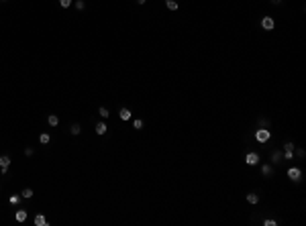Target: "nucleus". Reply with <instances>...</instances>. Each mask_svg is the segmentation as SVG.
<instances>
[{
	"mask_svg": "<svg viewBox=\"0 0 306 226\" xmlns=\"http://www.w3.org/2000/svg\"><path fill=\"white\" fill-rule=\"evenodd\" d=\"M261 173H263V175H272V167H269V165H263Z\"/></svg>",
	"mask_w": 306,
	"mask_h": 226,
	"instance_id": "obj_19",
	"label": "nucleus"
},
{
	"mask_svg": "<svg viewBox=\"0 0 306 226\" xmlns=\"http://www.w3.org/2000/svg\"><path fill=\"white\" fill-rule=\"evenodd\" d=\"M261 27H263L265 31H272L273 27H276V23H273L272 16H263V19H261Z\"/></svg>",
	"mask_w": 306,
	"mask_h": 226,
	"instance_id": "obj_5",
	"label": "nucleus"
},
{
	"mask_svg": "<svg viewBox=\"0 0 306 226\" xmlns=\"http://www.w3.org/2000/svg\"><path fill=\"white\" fill-rule=\"evenodd\" d=\"M288 177H290V179H294V181H300L302 171H300L298 167H290V169H288Z\"/></svg>",
	"mask_w": 306,
	"mask_h": 226,
	"instance_id": "obj_4",
	"label": "nucleus"
},
{
	"mask_svg": "<svg viewBox=\"0 0 306 226\" xmlns=\"http://www.w3.org/2000/svg\"><path fill=\"white\" fill-rule=\"evenodd\" d=\"M27 216H29V214H27V210H19V212L15 214L16 222H24V220H27Z\"/></svg>",
	"mask_w": 306,
	"mask_h": 226,
	"instance_id": "obj_8",
	"label": "nucleus"
},
{
	"mask_svg": "<svg viewBox=\"0 0 306 226\" xmlns=\"http://www.w3.org/2000/svg\"><path fill=\"white\" fill-rule=\"evenodd\" d=\"M118 116H121V120H131V110L129 108H121Z\"/></svg>",
	"mask_w": 306,
	"mask_h": 226,
	"instance_id": "obj_7",
	"label": "nucleus"
},
{
	"mask_svg": "<svg viewBox=\"0 0 306 226\" xmlns=\"http://www.w3.org/2000/svg\"><path fill=\"white\" fill-rule=\"evenodd\" d=\"M272 2H273V4H280V2H282V0H272Z\"/></svg>",
	"mask_w": 306,
	"mask_h": 226,
	"instance_id": "obj_28",
	"label": "nucleus"
},
{
	"mask_svg": "<svg viewBox=\"0 0 306 226\" xmlns=\"http://www.w3.org/2000/svg\"><path fill=\"white\" fill-rule=\"evenodd\" d=\"M255 139H257L259 143H267L269 141V130H267L265 126L259 128V130H255Z\"/></svg>",
	"mask_w": 306,
	"mask_h": 226,
	"instance_id": "obj_1",
	"label": "nucleus"
},
{
	"mask_svg": "<svg viewBox=\"0 0 306 226\" xmlns=\"http://www.w3.org/2000/svg\"><path fill=\"white\" fill-rule=\"evenodd\" d=\"M98 114H100V116H102V118H108V110H106V108H104V106H102V108H100V110H98Z\"/></svg>",
	"mask_w": 306,
	"mask_h": 226,
	"instance_id": "obj_20",
	"label": "nucleus"
},
{
	"mask_svg": "<svg viewBox=\"0 0 306 226\" xmlns=\"http://www.w3.org/2000/svg\"><path fill=\"white\" fill-rule=\"evenodd\" d=\"M33 149H31V147H27V149H24V155H27V157H33Z\"/></svg>",
	"mask_w": 306,
	"mask_h": 226,
	"instance_id": "obj_24",
	"label": "nucleus"
},
{
	"mask_svg": "<svg viewBox=\"0 0 306 226\" xmlns=\"http://www.w3.org/2000/svg\"><path fill=\"white\" fill-rule=\"evenodd\" d=\"M284 151H294V143H286V145H284Z\"/></svg>",
	"mask_w": 306,
	"mask_h": 226,
	"instance_id": "obj_23",
	"label": "nucleus"
},
{
	"mask_svg": "<svg viewBox=\"0 0 306 226\" xmlns=\"http://www.w3.org/2000/svg\"><path fill=\"white\" fill-rule=\"evenodd\" d=\"M276 224H277L276 220H265V226H276Z\"/></svg>",
	"mask_w": 306,
	"mask_h": 226,
	"instance_id": "obj_26",
	"label": "nucleus"
},
{
	"mask_svg": "<svg viewBox=\"0 0 306 226\" xmlns=\"http://www.w3.org/2000/svg\"><path fill=\"white\" fill-rule=\"evenodd\" d=\"M147 0H137V4H145Z\"/></svg>",
	"mask_w": 306,
	"mask_h": 226,
	"instance_id": "obj_27",
	"label": "nucleus"
},
{
	"mask_svg": "<svg viewBox=\"0 0 306 226\" xmlns=\"http://www.w3.org/2000/svg\"><path fill=\"white\" fill-rule=\"evenodd\" d=\"M284 157H286V159H288V161H290V159H292V157H294V151H286V155H284Z\"/></svg>",
	"mask_w": 306,
	"mask_h": 226,
	"instance_id": "obj_25",
	"label": "nucleus"
},
{
	"mask_svg": "<svg viewBox=\"0 0 306 226\" xmlns=\"http://www.w3.org/2000/svg\"><path fill=\"white\" fill-rule=\"evenodd\" d=\"M10 204H20V196H10Z\"/></svg>",
	"mask_w": 306,
	"mask_h": 226,
	"instance_id": "obj_21",
	"label": "nucleus"
},
{
	"mask_svg": "<svg viewBox=\"0 0 306 226\" xmlns=\"http://www.w3.org/2000/svg\"><path fill=\"white\" fill-rule=\"evenodd\" d=\"M69 133H72L73 137H78V134L82 133V128H80V124H72V128H69Z\"/></svg>",
	"mask_w": 306,
	"mask_h": 226,
	"instance_id": "obj_12",
	"label": "nucleus"
},
{
	"mask_svg": "<svg viewBox=\"0 0 306 226\" xmlns=\"http://www.w3.org/2000/svg\"><path fill=\"white\" fill-rule=\"evenodd\" d=\"M59 6H61V8H69V6H72V0H59Z\"/></svg>",
	"mask_w": 306,
	"mask_h": 226,
	"instance_id": "obj_16",
	"label": "nucleus"
},
{
	"mask_svg": "<svg viewBox=\"0 0 306 226\" xmlns=\"http://www.w3.org/2000/svg\"><path fill=\"white\" fill-rule=\"evenodd\" d=\"M245 163H247V165H257L259 163V155L257 153H247V155H245Z\"/></svg>",
	"mask_w": 306,
	"mask_h": 226,
	"instance_id": "obj_3",
	"label": "nucleus"
},
{
	"mask_svg": "<svg viewBox=\"0 0 306 226\" xmlns=\"http://www.w3.org/2000/svg\"><path fill=\"white\" fill-rule=\"evenodd\" d=\"M39 141L43 143V145H47V143L51 141V137H49V133H43V134H41V137H39Z\"/></svg>",
	"mask_w": 306,
	"mask_h": 226,
	"instance_id": "obj_15",
	"label": "nucleus"
},
{
	"mask_svg": "<svg viewBox=\"0 0 306 226\" xmlns=\"http://www.w3.org/2000/svg\"><path fill=\"white\" fill-rule=\"evenodd\" d=\"M280 159H282V153H280V151H276V153L272 155V161H273V163H277Z\"/></svg>",
	"mask_w": 306,
	"mask_h": 226,
	"instance_id": "obj_18",
	"label": "nucleus"
},
{
	"mask_svg": "<svg viewBox=\"0 0 306 226\" xmlns=\"http://www.w3.org/2000/svg\"><path fill=\"white\" fill-rule=\"evenodd\" d=\"M106 130H108V128H106V124H104V122H98L96 124V134H100V137H102V134H106Z\"/></svg>",
	"mask_w": 306,
	"mask_h": 226,
	"instance_id": "obj_9",
	"label": "nucleus"
},
{
	"mask_svg": "<svg viewBox=\"0 0 306 226\" xmlns=\"http://www.w3.org/2000/svg\"><path fill=\"white\" fill-rule=\"evenodd\" d=\"M35 226H47V218L43 214H37L35 216Z\"/></svg>",
	"mask_w": 306,
	"mask_h": 226,
	"instance_id": "obj_6",
	"label": "nucleus"
},
{
	"mask_svg": "<svg viewBox=\"0 0 306 226\" xmlns=\"http://www.w3.org/2000/svg\"><path fill=\"white\" fill-rule=\"evenodd\" d=\"M133 126H135L137 130H139V128H143V120H139V118H137L135 122H133Z\"/></svg>",
	"mask_w": 306,
	"mask_h": 226,
	"instance_id": "obj_22",
	"label": "nucleus"
},
{
	"mask_svg": "<svg viewBox=\"0 0 306 226\" xmlns=\"http://www.w3.org/2000/svg\"><path fill=\"white\" fill-rule=\"evenodd\" d=\"M8 165H10V157L8 155H2L0 157V171H2V175L8 173Z\"/></svg>",
	"mask_w": 306,
	"mask_h": 226,
	"instance_id": "obj_2",
	"label": "nucleus"
},
{
	"mask_svg": "<svg viewBox=\"0 0 306 226\" xmlns=\"http://www.w3.org/2000/svg\"><path fill=\"white\" fill-rule=\"evenodd\" d=\"M20 198H27V200H31V198H33V190H31V187H27V190H23V194H20Z\"/></svg>",
	"mask_w": 306,
	"mask_h": 226,
	"instance_id": "obj_13",
	"label": "nucleus"
},
{
	"mask_svg": "<svg viewBox=\"0 0 306 226\" xmlns=\"http://www.w3.org/2000/svg\"><path fill=\"white\" fill-rule=\"evenodd\" d=\"M47 122H49V126H57V124H59V118L55 116V114H49V116H47Z\"/></svg>",
	"mask_w": 306,
	"mask_h": 226,
	"instance_id": "obj_10",
	"label": "nucleus"
},
{
	"mask_svg": "<svg viewBox=\"0 0 306 226\" xmlns=\"http://www.w3.org/2000/svg\"><path fill=\"white\" fill-rule=\"evenodd\" d=\"M76 8L84 10V8H86V2H84V0H76Z\"/></svg>",
	"mask_w": 306,
	"mask_h": 226,
	"instance_id": "obj_17",
	"label": "nucleus"
},
{
	"mask_svg": "<svg viewBox=\"0 0 306 226\" xmlns=\"http://www.w3.org/2000/svg\"><path fill=\"white\" fill-rule=\"evenodd\" d=\"M165 6H167L170 10H178V2H175V0H167V2H165Z\"/></svg>",
	"mask_w": 306,
	"mask_h": 226,
	"instance_id": "obj_14",
	"label": "nucleus"
},
{
	"mask_svg": "<svg viewBox=\"0 0 306 226\" xmlns=\"http://www.w3.org/2000/svg\"><path fill=\"white\" fill-rule=\"evenodd\" d=\"M247 202H249V204H257L259 196H257V194H247Z\"/></svg>",
	"mask_w": 306,
	"mask_h": 226,
	"instance_id": "obj_11",
	"label": "nucleus"
}]
</instances>
